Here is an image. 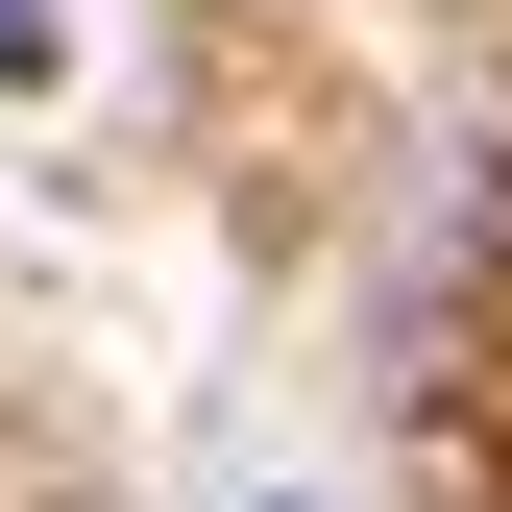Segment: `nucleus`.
Segmentation results:
<instances>
[{
	"label": "nucleus",
	"instance_id": "nucleus-1",
	"mask_svg": "<svg viewBox=\"0 0 512 512\" xmlns=\"http://www.w3.org/2000/svg\"><path fill=\"white\" fill-rule=\"evenodd\" d=\"M0 74H49V0H0Z\"/></svg>",
	"mask_w": 512,
	"mask_h": 512
}]
</instances>
